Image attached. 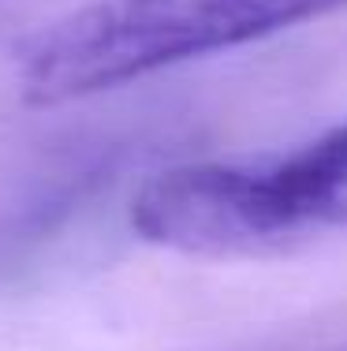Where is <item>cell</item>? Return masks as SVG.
<instances>
[{
	"mask_svg": "<svg viewBox=\"0 0 347 351\" xmlns=\"http://www.w3.org/2000/svg\"><path fill=\"white\" fill-rule=\"evenodd\" d=\"M131 228L191 258H250L347 232V123L287 154L172 165L138 187Z\"/></svg>",
	"mask_w": 347,
	"mask_h": 351,
	"instance_id": "6da1fadb",
	"label": "cell"
}]
</instances>
